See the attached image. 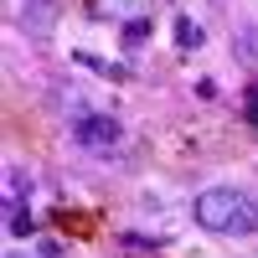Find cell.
<instances>
[{"mask_svg": "<svg viewBox=\"0 0 258 258\" xmlns=\"http://www.w3.org/2000/svg\"><path fill=\"white\" fill-rule=\"evenodd\" d=\"M191 217L207 232H222V238H248L258 232V202L238 186H207L197 202H191Z\"/></svg>", "mask_w": 258, "mask_h": 258, "instance_id": "obj_1", "label": "cell"}, {"mask_svg": "<svg viewBox=\"0 0 258 258\" xmlns=\"http://www.w3.org/2000/svg\"><path fill=\"white\" fill-rule=\"evenodd\" d=\"M73 140H78L83 150H114V145L124 140V129H119V119H114V114L83 109V114L73 119Z\"/></svg>", "mask_w": 258, "mask_h": 258, "instance_id": "obj_2", "label": "cell"}, {"mask_svg": "<svg viewBox=\"0 0 258 258\" xmlns=\"http://www.w3.org/2000/svg\"><path fill=\"white\" fill-rule=\"evenodd\" d=\"M16 16H21V31L26 36H52V6L47 0H21Z\"/></svg>", "mask_w": 258, "mask_h": 258, "instance_id": "obj_3", "label": "cell"}, {"mask_svg": "<svg viewBox=\"0 0 258 258\" xmlns=\"http://www.w3.org/2000/svg\"><path fill=\"white\" fill-rule=\"evenodd\" d=\"M52 222H57L62 232H73V238H93V232H98V217H88V212H78V207L52 212Z\"/></svg>", "mask_w": 258, "mask_h": 258, "instance_id": "obj_4", "label": "cell"}, {"mask_svg": "<svg viewBox=\"0 0 258 258\" xmlns=\"http://www.w3.org/2000/svg\"><path fill=\"white\" fill-rule=\"evenodd\" d=\"M31 227H36L31 212L21 207V202H11V207H6V232H11V238H31Z\"/></svg>", "mask_w": 258, "mask_h": 258, "instance_id": "obj_5", "label": "cell"}, {"mask_svg": "<svg viewBox=\"0 0 258 258\" xmlns=\"http://www.w3.org/2000/svg\"><path fill=\"white\" fill-rule=\"evenodd\" d=\"M176 47H181V52H197V47H202V26H197L191 16H176Z\"/></svg>", "mask_w": 258, "mask_h": 258, "instance_id": "obj_6", "label": "cell"}, {"mask_svg": "<svg viewBox=\"0 0 258 258\" xmlns=\"http://www.w3.org/2000/svg\"><path fill=\"white\" fill-rule=\"evenodd\" d=\"M78 62H83V68H93V73H103V78H129L119 62H103V57H93V52H78Z\"/></svg>", "mask_w": 258, "mask_h": 258, "instance_id": "obj_7", "label": "cell"}, {"mask_svg": "<svg viewBox=\"0 0 258 258\" xmlns=\"http://www.w3.org/2000/svg\"><path fill=\"white\" fill-rule=\"evenodd\" d=\"M145 36H150V21H145V16H140V21H129V26H124V52H135Z\"/></svg>", "mask_w": 258, "mask_h": 258, "instance_id": "obj_8", "label": "cell"}, {"mask_svg": "<svg viewBox=\"0 0 258 258\" xmlns=\"http://www.w3.org/2000/svg\"><path fill=\"white\" fill-rule=\"evenodd\" d=\"M6 191H11V202L26 197V191H31V176H26V170H11V176H6Z\"/></svg>", "mask_w": 258, "mask_h": 258, "instance_id": "obj_9", "label": "cell"}, {"mask_svg": "<svg viewBox=\"0 0 258 258\" xmlns=\"http://www.w3.org/2000/svg\"><path fill=\"white\" fill-rule=\"evenodd\" d=\"M243 109H248V124L258 129V83H248V98H243Z\"/></svg>", "mask_w": 258, "mask_h": 258, "instance_id": "obj_10", "label": "cell"}, {"mask_svg": "<svg viewBox=\"0 0 258 258\" xmlns=\"http://www.w3.org/2000/svg\"><path fill=\"white\" fill-rule=\"evenodd\" d=\"M36 258H68V253H57V243H41V248H36Z\"/></svg>", "mask_w": 258, "mask_h": 258, "instance_id": "obj_11", "label": "cell"}, {"mask_svg": "<svg viewBox=\"0 0 258 258\" xmlns=\"http://www.w3.org/2000/svg\"><path fill=\"white\" fill-rule=\"evenodd\" d=\"M6 258H36V253H6Z\"/></svg>", "mask_w": 258, "mask_h": 258, "instance_id": "obj_12", "label": "cell"}]
</instances>
